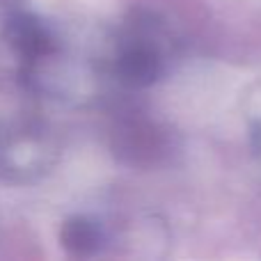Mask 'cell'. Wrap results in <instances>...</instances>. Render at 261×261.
Returning <instances> with one entry per match:
<instances>
[{
	"instance_id": "6da1fadb",
	"label": "cell",
	"mask_w": 261,
	"mask_h": 261,
	"mask_svg": "<svg viewBox=\"0 0 261 261\" xmlns=\"http://www.w3.org/2000/svg\"><path fill=\"white\" fill-rule=\"evenodd\" d=\"M170 58V37L158 21L138 16L115 35L108 71L126 85H147L163 73Z\"/></svg>"
}]
</instances>
